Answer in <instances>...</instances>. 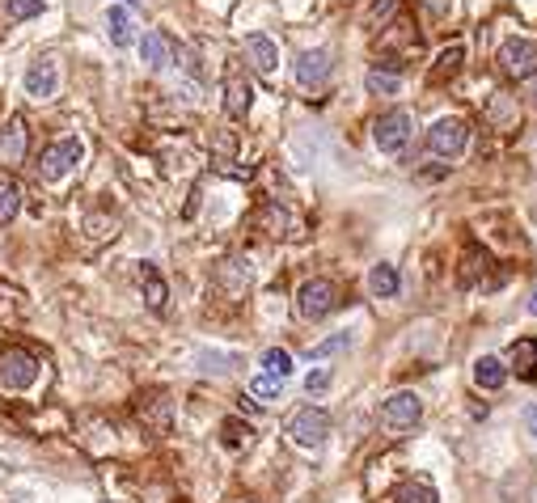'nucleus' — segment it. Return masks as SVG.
<instances>
[{
    "instance_id": "obj_37",
    "label": "nucleus",
    "mask_w": 537,
    "mask_h": 503,
    "mask_svg": "<svg viewBox=\"0 0 537 503\" xmlns=\"http://www.w3.org/2000/svg\"><path fill=\"white\" fill-rule=\"evenodd\" d=\"M428 9L432 13H449V0H428Z\"/></svg>"
},
{
    "instance_id": "obj_40",
    "label": "nucleus",
    "mask_w": 537,
    "mask_h": 503,
    "mask_svg": "<svg viewBox=\"0 0 537 503\" xmlns=\"http://www.w3.org/2000/svg\"><path fill=\"white\" fill-rule=\"evenodd\" d=\"M127 4H140V0H127Z\"/></svg>"
},
{
    "instance_id": "obj_32",
    "label": "nucleus",
    "mask_w": 537,
    "mask_h": 503,
    "mask_svg": "<svg viewBox=\"0 0 537 503\" xmlns=\"http://www.w3.org/2000/svg\"><path fill=\"white\" fill-rule=\"evenodd\" d=\"M394 9H398V0H373V4H368V30H377V26H381L385 18H389V13H394Z\"/></svg>"
},
{
    "instance_id": "obj_33",
    "label": "nucleus",
    "mask_w": 537,
    "mask_h": 503,
    "mask_svg": "<svg viewBox=\"0 0 537 503\" xmlns=\"http://www.w3.org/2000/svg\"><path fill=\"white\" fill-rule=\"evenodd\" d=\"M225 364H237V360H233V355H212V351H199V368H204V372H228Z\"/></svg>"
},
{
    "instance_id": "obj_41",
    "label": "nucleus",
    "mask_w": 537,
    "mask_h": 503,
    "mask_svg": "<svg viewBox=\"0 0 537 503\" xmlns=\"http://www.w3.org/2000/svg\"><path fill=\"white\" fill-rule=\"evenodd\" d=\"M245 503H250V499H245Z\"/></svg>"
},
{
    "instance_id": "obj_24",
    "label": "nucleus",
    "mask_w": 537,
    "mask_h": 503,
    "mask_svg": "<svg viewBox=\"0 0 537 503\" xmlns=\"http://www.w3.org/2000/svg\"><path fill=\"white\" fill-rule=\"evenodd\" d=\"M508 360H512V368H517V377L537 381V343H533V339H517Z\"/></svg>"
},
{
    "instance_id": "obj_15",
    "label": "nucleus",
    "mask_w": 537,
    "mask_h": 503,
    "mask_svg": "<svg viewBox=\"0 0 537 503\" xmlns=\"http://www.w3.org/2000/svg\"><path fill=\"white\" fill-rule=\"evenodd\" d=\"M245 60H250V68H254V72L271 76V72L279 68V47H276V38L250 35V38H245Z\"/></svg>"
},
{
    "instance_id": "obj_9",
    "label": "nucleus",
    "mask_w": 537,
    "mask_h": 503,
    "mask_svg": "<svg viewBox=\"0 0 537 503\" xmlns=\"http://www.w3.org/2000/svg\"><path fill=\"white\" fill-rule=\"evenodd\" d=\"M296 85L301 89H322L330 81V52L313 47V52H301L296 55Z\"/></svg>"
},
{
    "instance_id": "obj_35",
    "label": "nucleus",
    "mask_w": 537,
    "mask_h": 503,
    "mask_svg": "<svg viewBox=\"0 0 537 503\" xmlns=\"http://www.w3.org/2000/svg\"><path fill=\"white\" fill-rule=\"evenodd\" d=\"M233 153H237V140L228 136V132H220V136H216V156L225 161V156H233Z\"/></svg>"
},
{
    "instance_id": "obj_28",
    "label": "nucleus",
    "mask_w": 537,
    "mask_h": 503,
    "mask_svg": "<svg viewBox=\"0 0 537 503\" xmlns=\"http://www.w3.org/2000/svg\"><path fill=\"white\" fill-rule=\"evenodd\" d=\"M279 389H284V381L279 377H271V372H259L254 381H250V398H262V402H276Z\"/></svg>"
},
{
    "instance_id": "obj_16",
    "label": "nucleus",
    "mask_w": 537,
    "mask_h": 503,
    "mask_svg": "<svg viewBox=\"0 0 537 503\" xmlns=\"http://www.w3.org/2000/svg\"><path fill=\"white\" fill-rule=\"evenodd\" d=\"M216 283H220L228 296H242L245 288H250V262L237 259V254H233V259H225L220 267H216Z\"/></svg>"
},
{
    "instance_id": "obj_11",
    "label": "nucleus",
    "mask_w": 537,
    "mask_h": 503,
    "mask_svg": "<svg viewBox=\"0 0 537 503\" xmlns=\"http://www.w3.org/2000/svg\"><path fill=\"white\" fill-rule=\"evenodd\" d=\"M136 415L148 432L161 435V432H170V423H173V402L165 398V394H144V398L136 402Z\"/></svg>"
},
{
    "instance_id": "obj_18",
    "label": "nucleus",
    "mask_w": 537,
    "mask_h": 503,
    "mask_svg": "<svg viewBox=\"0 0 537 503\" xmlns=\"http://www.w3.org/2000/svg\"><path fill=\"white\" fill-rule=\"evenodd\" d=\"M474 385H478V389H491V394L508 385V368H503L500 355H478V360H474Z\"/></svg>"
},
{
    "instance_id": "obj_23",
    "label": "nucleus",
    "mask_w": 537,
    "mask_h": 503,
    "mask_svg": "<svg viewBox=\"0 0 537 503\" xmlns=\"http://www.w3.org/2000/svg\"><path fill=\"white\" fill-rule=\"evenodd\" d=\"M220 444H225L228 452H245L254 444V427H250L245 419H225V423H220Z\"/></svg>"
},
{
    "instance_id": "obj_3",
    "label": "nucleus",
    "mask_w": 537,
    "mask_h": 503,
    "mask_svg": "<svg viewBox=\"0 0 537 503\" xmlns=\"http://www.w3.org/2000/svg\"><path fill=\"white\" fill-rule=\"evenodd\" d=\"M495 64H500V72L508 81H533L537 76V43H529V38H503Z\"/></svg>"
},
{
    "instance_id": "obj_12",
    "label": "nucleus",
    "mask_w": 537,
    "mask_h": 503,
    "mask_svg": "<svg viewBox=\"0 0 537 503\" xmlns=\"http://www.w3.org/2000/svg\"><path fill=\"white\" fill-rule=\"evenodd\" d=\"M136 279H140V292H144V305L153 313H165V305H170V283L161 279V271H156L153 262H140Z\"/></svg>"
},
{
    "instance_id": "obj_38",
    "label": "nucleus",
    "mask_w": 537,
    "mask_h": 503,
    "mask_svg": "<svg viewBox=\"0 0 537 503\" xmlns=\"http://www.w3.org/2000/svg\"><path fill=\"white\" fill-rule=\"evenodd\" d=\"M529 313L537 317V288H533V296H529Z\"/></svg>"
},
{
    "instance_id": "obj_7",
    "label": "nucleus",
    "mask_w": 537,
    "mask_h": 503,
    "mask_svg": "<svg viewBox=\"0 0 537 503\" xmlns=\"http://www.w3.org/2000/svg\"><path fill=\"white\" fill-rule=\"evenodd\" d=\"M81 156H85V148L76 136L55 140V144H47V153L38 156V174L47 182H60L64 174H72V165H81Z\"/></svg>"
},
{
    "instance_id": "obj_22",
    "label": "nucleus",
    "mask_w": 537,
    "mask_h": 503,
    "mask_svg": "<svg viewBox=\"0 0 537 503\" xmlns=\"http://www.w3.org/2000/svg\"><path fill=\"white\" fill-rule=\"evenodd\" d=\"M461 64H466V47H461V43H453V47H445V52L436 55L432 85H445V81H453V76L461 72Z\"/></svg>"
},
{
    "instance_id": "obj_13",
    "label": "nucleus",
    "mask_w": 537,
    "mask_h": 503,
    "mask_svg": "<svg viewBox=\"0 0 537 503\" xmlns=\"http://www.w3.org/2000/svg\"><path fill=\"white\" fill-rule=\"evenodd\" d=\"M254 106V85L245 81L242 72H228L225 76V115L228 119H245Z\"/></svg>"
},
{
    "instance_id": "obj_20",
    "label": "nucleus",
    "mask_w": 537,
    "mask_h": 503,
    "mask_svg": "<svg viewBox=\"0 0 537 503\" xmlns=\"http://www.w3.org/2000/svg\"><path fill=\"white\" fill-rule=\"evenodd\" d=\"M26 148H30V127H26V119H9V127L0 132V153L9 156V161H21Z\"/></svg>"
},
{
    "instance_id": "obj_27",
    "label": "nucleus",
    "mask_w": 537,
    "mask_h": 503,
    "mask_svg": "<svg viewBox=\"0 0 537 503\" xmlns=\"http://www.w3.org/2000/svg\"><path fill=\"white\" fill-rule=\"evenodd\" d=\"M262 372H271V377H279V381H288V377H293V355H288L284 347L262 351Z\"/></svg>"
},
{
    "instance_id": "obj_36",
    "label": "nucleus",
    "mask_w": 537,
    "mask_h": 503,
    "mask_svg": "<svg viewBox=\"0 0 537 503\" xmlns=\"http://www.w3.org/2000/svg\"><path fill=\"white\" fill-rule=\"evenodd\" d=\"M525 427H529V435H537V402L525 406Z\"/></svg>"
},
{
    "instance_id": "obj_31",
    "label": "nucleus",
    "mask_w": 537,
    "mask_h": 503,
    "mask_svg": "<svg viewBox=\"0 0 537 503\" xmlns=\"http://www.w3.org/2000/svg\"><path fill=\"white\" fill-rule=\"evenodd\" d=\"M351 347V334H334V339H326V343H317V347H313V360H326V355H339V351H347Z\"/></svg>"
},
{
    "instance_id": "obj_21",
    "label": "nucleus",
    "mask_w": 537,
    "mask_h": 503,
    "mask_svg": "<svg viewBox=\"0 0 537 503\" xmlns=\"http://www.w3.org/2000/svg\"><path fill=\"white\" fill-rule=\"evenodd\" d=\"M402 279H398V267H389V262H377L373 271H368V292L377 296V300H389V296H398Z\"/></svg>"
},
{
    "instance_id": "obj_2",
    "label": "nucleus",
    "mask_w": 537,
    "mask_h": 503,
    "mask_svg": "<svg viewBox=\"0 0 537 503\" xmlns=\"http://www.w3.org/2000/svg\"><path fill=\"white\" fill-rule=\"evenodd\" d=\"M415 136V119L406 110H385L381 119L373 123V144L381 148L385 156H398Z\"/></svg>"
},
{
    "instance_id": "obj_19",
    "label": "nucleus",
    "mask_w": 537,
    "mask_h": 503,
    "mask_svg": "<svg viewBox=\"0 0 537 503\" xmlns=\"http://www.w3.org/2000/svg\"><path fill=\"white\" fill-rule=\"evenodd\" d=\"M365 89L373 93V98H394V93L402 89V72L394 68V64H377V68H368Z\"/></svg>"
},
{
    "instance_id": "obj_1",
    "label": "nucleus",
    "mask_w": 537,
    "mask_h": 503,
    "mask_svg": "<svg viewBox=\"0 0 537 503\" xmlns=\"http://www.w3.org/2000/svg\"><path fill=\"white\" fill-rule=\"evenodd\" d=\"M38 381V355L26 347L0 351V389L4 394H26Z\"/></svg>"
},
{
    "instance_id": "obj_34",
    "label": "nucleus",
    "mask_w": 537,
    "mask_h": 503,
    "mask_svg": "<svg viewBox=\"0 0 537 503\" xmlns=\"http://www.w3.org/2000/svg\"><path fill=\"white\" fill-rule=\"evenodd\" d=\"M305 389H309V394H326L330 389V368H313L309 377H305Z\"/></svg>"
},
{
    "instance_id": "obj_39",
    "label": "nucleus",
    "mask_w": 537,
    "mask_h": 503,
    "mask_svg": "<svg viewBox=\"0 0 537 503\" xmlns=\"http://www.w3.org/2000/svg\"><path fill=\"white\" fill-rule=\"evenodd\" d=\"M13 503H35V499H30V495H18V499H13Z\"/></svg>"
},
{
    "instance_id": "obj_4",
    "label": "nucleus",
    "mask_w": 537,
    "mask_h": 503,
    "mask_svg": "<svg viewBox=\"0 0 537 503\" xmlns=\"http://www.w3.org/2000/svg\"><path fill=\"white\" fill-rule=\"evenodd\" d=\"M339 309V288L330 279H305L301 292H296V313L305 322H322L326 313Z\"/></svg>"
},
{
    "instance_id": "obj_8",
    "label": "nucleus",
    "mask_w": 537,
    "mask_h": 503,
    "mask_svg": "<svg viewBox=\"0 0 537 503\" xmlns=\"http://www.w3.org/2000/svg\"><path fill=\"white\" fill-rule=\"evenodd\" d=\"M466 144H469L466 119H440V123H432V132H428L432 156H445V161H457V156L466 153Z\"/></svg>"
},
{
    "instance_id": "obj_25",
    "label": "nucleus",
    "mask_w": 537,
    "mask_h": 503,
    "mask_svg": "<svg viewBox=\"0 0 537 503\" xmlns=\"http://www.w3.org/2000/svg\"><path fill=\"white\" fill-rule=\"evenodd\" d=\"M21 212V187L18 178L0 174V225H13V216Z\"/></svg>"
},
{
    "instance_id": "obj_5",
    "label": "nucleus",
    "mask_w": 537,
    "mask_h": 503,
    "mask_svg": "<svg viewBox=\"0 0 537 503\" xmlns=\"http://www.w3.org/2000/svg\"><path fill=\"white\" fill-rule=\"evenodd\" d=\"M288 435H293V444H301V449H322L330 435V415L322 406H301L288 419Z\"/></svg>"
},
{
    "instance_id": "obj_14",
    "label": "nucleus",
    "mask_w": 537,
    "mask_h": 503,
    "mask_svg": "<svg viewBox=\"0 0 537 503\" xmlns=\"http://www.w3.org/2000/svg\"><path fill=\"white\" fill-rule=\"evenodd\" d=\"M140 55H144V64L153 72H165L173 64V38L165 30H148L140 38Z\"/></svg>"
},
{
    "instance_id": "obj_30",
    "label": "nucleus",
    "mask_w": 537,
    "mask_h": 503,
    "mask_svg": "<svg viewBox=\"0 0 537 503\" xmlns=\"http://www.w3.org/2000/svg\"><path fill=\"white\" fill-rule=\"evenodd\" d=\"M4 9H9V18L26 21V18H38L47 9V0H4Z\"/></svg>"
},
{
    "instance_id": "obj_6",
    "label": "nucleus",
    "mask_w": 537,
    "mask_h": 503,
    "mask_svg": "<svg viewBox=\"0 0 537 503\" xmlns=\"http://www.w3.org/2000/svg\"><path fill=\"white\" fill-rule=\"evenodd\" d=\"M419 419H423V398L415 389H398V394H389L381 402V423L389 432H411Z\"/></svg>"
},
{
    "instance_id": "obj_10",
    "label": "nucleus",
    "mask_w": 537,
    "mask_h": 503,
    "mask_svg": "<svg viewBox=\"0 0 537 503\" xmlns=\"http://www.w3.org/2000/svg\"><path fill=\"white\" fill-rule=\"evenodd\" d=\"M55 89H60V60L43 55V60H35L30 72H26V93L43 102V98H52Z\"/></svg>"
},
{
    "instance_id": "obj_29",
    "label": "nucleus",
    "mask_w": 537,
    "mask_h": 503,
    "mask_svg": "<svg viewBox=\"0 0 537 503\" xmlns=\"http://www.w3.org/2000/svg\"><path fill=\"white\" fill-rule=\"evenodd\" d=\"M262 225L271 228V237H288V228H293V220H288V212L279 208V204H271V208L262 212Z\"/></svg>"
},
{
    "instance_id": "obj_17",
    "label": "nucleus",
    "mask_w": 537,
    "mask_h": 503,
    "mask_svg": "<svg viewBox=\"0 0 537 503\" xmlns=\"http://www.w3.org/2000/svg\"><path fill=\"white\" fill-rule=\"evenodd\" d=\"M106 35H110L115 47H132L136 43V21H132V13L123 4H110L106 9Z\"/></svg>"
},
{
    "instance_id": "obj_26",
    "label": "nucleus",
    "mask_w": 537,
    "mask_h": 503,
    "mask_svg": "<svg viewBox=\"0 0 537 503\" xmlns=\"http://www.w3.org/2000/svg\"><path fill=\"white\" fill-rule=\"evenodd\" d=\"M389 503H436V491L428 483H402L389 491Z\"/></svg>"
}]
</instances>
